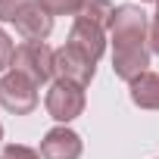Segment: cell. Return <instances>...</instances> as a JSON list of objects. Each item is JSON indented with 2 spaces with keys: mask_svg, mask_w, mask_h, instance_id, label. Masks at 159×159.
Wrapping results in <instances>:
<instances>
[{
  "mask_svg": "<svg viewBox=\"0 0 159 159\" xmlns=\"http://www.w3.org/2000/svg\"><path fill=\"white\" fill-rule=\"evenodd\" d=\"M112 72L122 81H134L150 66V25L147 13L134 3H122L112 13Z\"/></svg>",
  "mask_w": 159,
  "mask_h": 159,
  "instance_id": "6da1fadb",
  "label": "cell"
},
{
  "mask_svg": "<svg viewBox=\"0 0 159 159\" xmlns=\"http://www.w3.org/2000/svg\"><path fill=\"white\" fill-rule=\"evenodd\" d=\"M53 53L47 44H19L16 47V56H13V72L25 75L28 81H34L38 88L47 84L53 78Z\"/></svg>",
  "mask_w": 159,
  "mask_h": 159,
  "instance_id": "7a4b0ae2",
  "label": "cell"
},
{
  "mask_svg": "<svg viewBox=\"0 0 159 159\" xmlns=\"http://www.w3.org/2000/svg\"><path fill=\"white\" fill-rule=\"evenodd\" d=\"M94 72H97V62L91 56H84L81 50L69 47V44L53 53V75H56V81H69V84H78V88H88L94 81Z\"/></svg>",
  "mask_w": 159,
  "mask_h": 159,
  "instance_id": "3957f363",
  "label": "cell"
},
{
  "mask_svg": "<svg viewBox=\"0 0 159 159\" xmlns=\"http://www.w3.org/2000/svg\"><path fill=\"white\" fill-rule=\"evenodd\" d=\"M0 106L13 116H28L38 106V84L19 72H7L0 78Z\"/></svg>",
  "mask_w": 159,
  "mask_h": 159,
  "instance_id": "277c9868",
  "label": "cell"
},
{
  "mask_svg": "<svg viewBox=\"0 0 159 159\" xmlns=\"http://www.w3.org/2000/svg\"><path fill=\"white\" fill-rule=\"evenodd\" d=\"M44 106L50 112V119L56 122H72L84 112V88L78 84H69V81H53L47 88V97H44Z\"/></svg>",
  "mask_w": 159,
  "mask_h": 159,
  "instance_id": "5b68a950",
  "label": "cell"
},
{
  "mask_svg": "<svg viewBox=\"0 0 159 159\" xmlns=\"http://www.w3.org/2000/svg\"><path fill=\"white\" fill-rule=\"evenodd\" d=\"M66 44H69V47H75V50H81L84 56H91V59L97 62V59L103 56V50H106V31H103L100 25H94V22L75 19Z\"/></svg>",
  "mask_w": 159,
  "mask_h": 159,
  "instance_id": "8992f818",
  "label": "cell"
},
{
  "mask_svg": "<svg viewBox=\"0 0 159 159\" xmlns=\"http://www.w3.org/2000/svg\"><path fill=\"white\" fill-rule=\"evenodd\" d=\"M81 150H84L81 137H78L72 128H66V125L47 131L44 140H41V156L44 159H78Z\"/></svg>",
  "mask_w": 159,
  "mask_h": 159,
  "instance_id": "52a82bcc",
  "label": "cell"
},
{
  "mask_svg": "<svg viewBox=\"0 0 159 159\" xmlns=\"http://www.w3.org/2000/svg\"><path fill=\"white\" fill-rule=\"evenodd\" d=\"M13 25H16V31H19L28 44H44V38L53 31V16H50L41 3H34V7L25 10Z\"/></svg>",
  "mask_w": 159,
  "mask_h": 159,
  "instance_id": "ba28073f",
  "label": "cell"
},
{
  "mask_svg": "<svg viewBox=\"0 0 159 159\" xmlns=\"http://www.w3.org/2000/svg\"><path fill=\"white\" fill-rule=\"evenodd\" d=\"M131 88V103L140 106V109H159V75L156 72H143L137 75L134 81L128 84Z\"/></svg>",
  "mask_w": 159,
  "mask_h": 159,
  "instance_id": "9c48e42d",
  "label": "cell"
},
{
  "mask_svg": "<svg viewBox=\"0 0 159 159\" xmlns=\"http://www.w3.org/2000/svg\"><path fill=\"white\" fill-rule=\"evenodd\" d=\"M112 13H116V7L109 3V0H81V7H78L75 19L94 22V25H100V28L106 31V28L112 25Z\"/></svg>",
  "mask_w": 159,
  "mask_h": 159,
  "instance_id": "30bf717a",
  "label": "cell"
},
{
  "mask_svg": "<svg viewBox=\"0 0 159 159\" xmlns=\"http://www.w3.org/2000/svg\"><path fill=\"white\" fill-rule=\"evenodd\" d=\"M34 3H38V0H0V22H16Z\"/></svg>",
  "mask_w": 159,
  "mask_h": 159,
  "instance_id": "8fae6325",
  "label": "cell"
},
{
  "mask_svg": "<svg viewBox=\"0 0 159 159\" xmlns=\"http://www.w3.org/2000/svg\"><path fill=\"white\" fill-rule=\"evenodd\" d=\"M38 3L50 13V16H75L81 0H38Z\"/></svg>",
  "mask_w": 159,
  "mask_h": 159,
  "instance_id": "7c38bea8",
  "label": "cell"
},
{
  "mask_svg": "<svg viewBox=\"0 0 159 159\" xmlns=\"http://www.w3.org/2000/svg\"><path fill=\"white\" fill-rule=\"evenodd\" d=\"M13 56H16V44H13V38L3 28H0V72L13 69Z\"/></svg>",
  "mask_w": 159,
  "mask_h": 159,
  "instance_id": "4fadbf2b",
  "label": "cell"
},
{
  "mask_svg": "<svg viewBox=\"0 0 159 159\" xmlns=\"http://www.w3.org/2000/svg\"><path fill=\"white\" fill-rule=\"evenodd\" d=\"M0 156H3V159H41V153L31 150V147H25V143H7Z\"/></svg>",
  "mask_w": 159,
  "mask_h": 159,
  "instance_id": "5bb4252c",
  "label": "cell"
},
{
  "mask_svg": "<svg viewBox=\"0 0 159 159\" xmlns=\"http://www.w3.org/2000/svg\"><path fill=\"white\" fill-rule=\"evenodd\" d=\"M150 53L159 56V3H156V13H153V22H150Z\"/></svg>",
  "mask_w": 159,
  "mask_h": 159,
  "instance_id": "9a60e30c",
  "label": "cell"
},
{
  "mask_svg": "<svg viewBox=\"0 0 159 159\" xmlns=\"http://www.w3.org/2000/svg\"><path fill=\"white\" fill-rule=\"evenodd\" d=\"M140 3H159V0H140Z\"/></svg>",
  "mask_w": 159,
  "mask_h": 159,
  "instance_id": "2e32d148",
  "label": "cell"
},
{
  "mask_svg": "<svg viewBox=\"0 0 159 159\" xmlns=\"http://www.w3.org/2000/svg\"><path fill=\"white\" fill-rule=\"evenodd\" d=\"M0 140H3V125H0Z\"/></svg>",
  "mask_w": 159,
  "mask_h": 159,
  "instance_id": "e0dca14e",
  "label": "cell"
},
{
  "mask_svg": "<svg viewBox=\"0 0 159 159\" xmlns=\"http://www.w3.org/2000/svg\"><path fill=\"white\" fill-rule=\"evenodd\" d=\"M0 159H3V156H0Z\"/></svg>",
  "mask_w": 159,
  "mask_h": 159,
  "instance_id": "ac0fdd59",
  "label": "cell"
}]
</instances>
